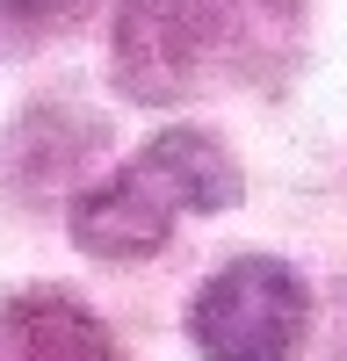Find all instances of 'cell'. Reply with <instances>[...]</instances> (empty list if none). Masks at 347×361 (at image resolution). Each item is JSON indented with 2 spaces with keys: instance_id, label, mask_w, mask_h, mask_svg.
Instances as JSON below:
<instances>
[{
  "instance_id": "cell-1",
  "label": "cell",
  "mask_w": 347,
  "mask_h": 361,
  "mask_svg": "<svg viewBox=\"0 0 347 361\" xmlns=\"http://www.w3.org/2000/svg\"><path fill=\"white\" fill-rule=\"evenodd\" d=\"M231 202H239V159L210 130L174 123L116 180H102L73 202V238L95 260H145L166 246L174 217H210V209H231Z\"/></svg>"
},
{
  "instance_id": "cell-2",
  "label": "cell",
  "mask_w": 347,
  "mask_h": 361,
  "mask_svg": "<svg viewBox=\"0 0 347 361\" xmlns=\"http://www.w3.org/2000/svg\"><path fill=\"white\" fill-rule=\"evenodd\" d=\"M304 325H311V289L275 253L217 267L188 304V340L210 361H297Z\"/></svg>"
},
{
  "instance_id": "cell-3",
  "label": "cell",
  "mask_w": 347,
  "mask_h": 361,
  "mask_svg": "<svg viewBox=\"0 0 347 361\" xmlns=\"http://www.w3.org/2000/svg\"><path fill=\"white\" fill-rule=\"evenodd\" d=\"M224 44L217 0H123L116 15V80L138 102H181L202 58Z\"/></svg>"
},
{
  "instance_id": "cell-4",
  "label": "cell",
  "mask_w": 347,
  "mask_h": 361,
  "mask_svg": "<svg viewBox=\"0 0 347 361\" xmlns=\"http://www.w3.org/2000/svg\"><path fill=\"white\" fill-rule=\"evenodd\" d=\"M0 361H116V340L80 296L22 289L0 304Z\"/></svg>"
},
{
  "instance_id": "cell-5",
  "label": "cell",
  "mask_w": 347,
  "mask_h": 361,
  "mask_svg": "<svg viewBox=\"0 0 347 361\" xmlns=\"http://www.w3.org/2000/svg\"><path fill=\"white\" fill-rule=\"evenodd\" d=\"M217 15H224V37H239L246 22H289L297 0H217Z\"/></svg>"
},
{
  "instance_id": "cell-6",
  "label": "cell",
  "mask_w": 347,
  "mask_h": 361,
  "mask_svg": "<svg viewBox=\"0 0 347 361\" xmlns=\"http://www.w3.org/2000/svg\"><path fill=\"white\" fill-rule=\"evenodd\" d=\"M8 15H22V22H66V15H80L87 0H0Z\"/></svg>"
}]
</instances>
